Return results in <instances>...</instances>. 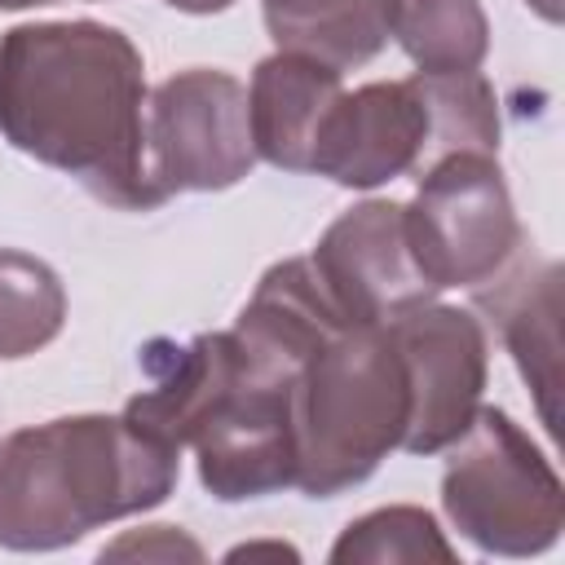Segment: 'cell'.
<instances>
[{"instance_id": "6da1fadb", "label": "cell", "mask_w": 565, "mask_h": 565, "mask_svg": "<svg viewBox=\"0 0 565 565\" xmlns=\"http://www.w3.org/2000/svg\"><path fill=\"white\" fill-rule=\"evenodd\" d=\"M146 102L141 53L119 26L22 22L0 40L4 141L119 212L163 203L146 159Z\"/></svg>"}, {"instance_id": "7a4b0ae2", "label": "cell", "mask_w": 565, "mask_h": 565, "mask_svg": "<svg viewBox=\"0 0 565 565\" xmlns=\"http://www.w3.org/2000/svg\"><path fill=\"white\" fill-rule=\"evenodd\" d=\"M181 455L124 415H62L0 437V547L53 552L159 508Z\"/></svg>"}, {"instance_id": "3957f363", "label": "cell", "mask_w": 565, "mask_h": 565, "mask_svg": "<svg viewBox=\"0 0 565 565\" xmlns=\"http://www.w3.org/2000/svg\"><path fill=\"white\" fill-rule=\"evenodd\" d=\"M406 419L411 388L388 322L344 327L296 380V486L331 499L366 481L402 446Z\"/></svg>"}, {"instance_id": "277c9868", "label": "cell", "mask_w": 565, "mask_h": 565, "mask_svg": "<svg viewBox=\"0 0 565 565\" xmlns=\"http://www.w3.org/2000/svg\"><path fill=\"white\" fill-rule=\"evenodd\" d=\"M441 508L450 525L490 556H539L565 530V490L530 433L494 406L446 446Z\"/></svg>"}, {"instance_id": "5b68a950", "label": "cell", "mask_w": 565, "mask_h": 565, "mask_svg": "<svg viewBox=\"0 0 565 565\" xmlns=\"http://www.w3.org/2000/svg\"><path fill=\"white\" fill-rule=\"evenodd\" d=\"M296 380L300 371L260 362L234 340V362L190 428L212 499L238 503L296 486Z\"/></svg>"}, {"instance_id": "8992f818", "label": "cell", "mask_w": 565, "mask_h": 565, "mask_svg": "<svg viewBox=\"0 0 565 565\" xmlns=\"http://www.w3.org/2000/svg\"><path fill=\"white\" fill-rule=\"evenodd\" d=\"M402 216L415 265L437 291L490 282L525 243L494 154L437 159L415 177V199L402 203Z\"/></svg>"}, {"instance_id": "52a82bcc", "label": "cell", "mask_w": 565, "mask_h": 565, "mask_svg": "<svg viewBox=\"0 0 565 565\" xmlns=\"http://www.w3.org/2000/svg\"><path fill=\"white\" fill-rule=\"evenodd\" d=\"M146 159L163 199L238 185L256 163L247 88L212 66L168 75L146 102Z\"/></svg>"}, {"instance_id": "ba28073f", "label": "cell", "mask_w": 565, "mask_h": 565, "mask_svg": "<svg viewBox=\"0 0 565 565\" xmlns=\"http://www.w3.org/2000/svg\"><path fill=\"white\" fill-rule=\"evenodd\" d=\"M393 344L406 366L411 419L402 433V450L437 455L446 450L477 415L490 344L481 318L455 305H415L388 322Z\"/></svg>"}, {"instance_id": "9c48e42d", "label": "cell", "mask_w": 565, "mask_h": 565, "mask_svg": "<svg viewBox=\"0 0 565 565\" xmlns=\"http://www.w3.org/2000/svg\"><path fill=\"white\" fill-rule=\"evenodd\" d=\"M309 260L349 322H393L397 313L437 296V287L415 265L406 216L393 199H366L340 212L322 230Z\"/></svg>"}, {"instance_id": "30bf717a", "label": "cell", "mask_w": 565, "mask_h": 565, "mask_svg": "<svg viewBox=\"0 0 565 565\" xmlns=\"http://www.w3.org/2000/svg\"><path fill=\"white\" fill-rule=\"evenodd\" d=\"M428 115L411 79L362 84L331 106L309 172L331 177L344 190H375L397 177H415L424 159Z\"/></svg>"}, {"instance_id": "8fae6325", "label": "cell", "mask_w": 565, "mask_h": 565, "mask_svg": "<svg viewBox=\"0 0 565 565\" xmlns=\"http://www.w3.org/2000/svg\"><path fill=\"white\" fill-rule=\"evenodd\" d=\"M494 287H472L477 305L490 313L499 340L508 344L521 380L539 402V419L556 428V388H561V265L539 260L530 243L490 278Z\"/></svg>"}, {"instance_id": "7c38bea8", "label": "cell", "mask_w": 565, "mask_h": 565, "mask_svg": "<svg viewBox=\"0 0 565 565\" xmlns=\"http://www.w3.org/2000/svg\"><path fill=\"white\" fill-rule=\"evenodd\" d=\"M340 93H344L340 71L305 53L278 49L274 57L256 62L247 88V124H252L256 159L287 172H309L318 132L331 106L340 102Z\"/></svg>"}, {"instance_id": "4fadbf2b", "label": "cell", "mask_w": 565, "mask_h": 565, "mask_svg": "<svg viewBox=\"0 0 565 565\" xmlns=\"http://www.w3.org/2000/svg\"><path fill=\"white\" fill-rule=\"evenodd\" d=\"M282 53H305L335 71L371 62L388 40L384 0H260Z\"/></svg>"}, {"instance_id": "5bb4252c", "label": "cell", "mask_w": 565, "mask_h": 565, "mask_svg": "<svg viewBox=\"0 0 565 565\" xmlns=\"http://www.w3.org/2000/svg\"><path fill=\"white\" fill-rule=\"evenodd\" d=\"M388 35L424 75L477 71L490 49L481 0H384Z\"/></svg>"}, {"instance_id": "9a60e30c", "label": "cell", "mask_w": 565, "mask_h": 565, "mask_svg": "<svg viewBox=\"0 0 565 565\" xmlns=\"http://www.w3.org/2000/svg\"><path fill=\"white\" fill-rule=\"evenodd\" d=\"M411 84L428 115L419 172L446 154H499V102L481 71H450V75L419 71L411 75Z\"/></svg>"}, {"instance_id": "2e32d148", "label": "cell", "mask_w": 565, "mask_h": 565, "mask_svg": "<svg viewBox=\"0 0 565 565\" xmlns=\"http://www.w3.org/2000/svg\"><path fill=\"white\" fill-rule=\"evenodd\" d=\"M66 322V287L31 252L0 247V362L31 358L57 340Z\"/></svg>"}, {"instance_id": "e0dca14e", "label": "cell", "mask_w": 565, "mask_h": 565, "mask_svg": "<svg viewBox=\"0 0 565 565\" xmlns=\"http://www.w3.org/2000/svg\"><path fill=\"white\" fill-rule=\"evenodd\" d=\"M384 561H455V547L437 530L433 512L397 503L366 512L344 525V534L331 547V565H384Z\"/></svg>"}, {"instance_id": "ac0fdd59", "label": "cell", "mask_w": 565, "mask_h": 565, "mask_svg": "<svg viewBox=\"0 0 565 565\" xmlns=\"http://www.w3.org/2000/svg\"><path fill=\"white\" fill-rule=\"evenodd\" d=\"M128 556H137V561H199L203 547L172 525H146L141 534H124L119 543L102 547V561H128Z\"/></svg>"}, {"instance_id": "d6986e66", "label": "cell", "mask_w": 565, "mask_h": 565, "mask_svg": "<svg viewBox=\"0 0 565 565\" xmlns=\"http://www.w3.org/2000/svg\"><path fill=\"white\" fill-rule=\"evenodd\" d=\"M243 556H291L296 561V552L282 547V543H256V547H234L230 552V561H243Z\"/></svg>"}, {"instance_id": "ffe728a7", "label": "cell", "mask_w": 565, "mask_h": 565, "mask_svg": "<svg viewBox=\"0 0 565 565\" xmlns=\"http://www.w3.org/2000/svg\"><path fill=\"white\" fill-rule=\"evenodd\" d=\"M172 9H181V13H221V9H230L234 0H168Z\"/></svg>"}, {"instance_id": "44dd1931", "label": "cell", "mask_w": 565, "mask_h": 565, "mask_svg": "<svg viewBox=\"0 0 565 565\" xmlns=\"http://www.w3.org/2000/svg\"><path fill=\"white\" fill-rule=\"evenodd\" d=\"M539 18H547V22H561V0H525Z\"/></svg>"}, {"instance_id": "7402d4cb", "label": "cell", "mask_w": 565, "mask_h": 565, "mask_svg": "<svg viewBox=\"0 0 565 565\" xmlns=\"http://www.w3.org/2000/svg\"><path fill=\"white\" fill-rule=\"evenodd\" d=\"M31 4H53V0H0V9H31Z\"/></svg>"}]
</instances>
